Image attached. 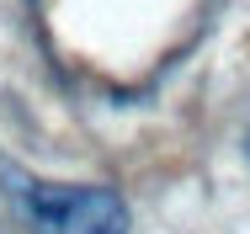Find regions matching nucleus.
Segmentation results:
<instances>
[{
    "mask_svg": "<svg viewBox=\"0 0 250 234\" xmlns=\"http://www.w3.org/2000/svg\"><path fill=\"white\" fill-rule=\"evenodd\" d=\"M0 181L21 218L38 234H128V202L112 187H75V181H38L0 160Z\"/></svg>",
    "mask_w": 250,
    "mask_h": 234,
    "instance_id": "f257e3e1",
    "label": "nucleus"
}]
</instances>
